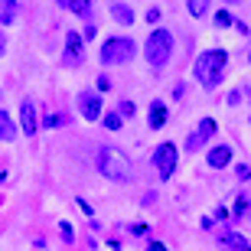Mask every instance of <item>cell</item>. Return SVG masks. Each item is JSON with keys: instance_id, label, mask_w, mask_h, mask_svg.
I'll list each match as a JSON object with an SVG mask.
<instances>
[{"instance_id": "obj_1", "label": "cell", "mask_w": 251, "mask_h": 251, "mask_svg": "<svg viewBox=\"0 0 251 251\" xmlns=\"http://www.w3.org/2000/svg\"><path fill=\"white\" fill-rule=\"evenodd\" d=\"M225 72H228V52L225 49H205V52H199L193 62V75L196 82L202 85V88H219L225 78Z\"/></svg>"}, {"instance_id": "obj_2", "label": "cell", "mask_w": 251, "mask_h": 251, "mask_svg": "<svg viewBox=\"0 0 251 251\" xmlns=\"http://www.w3.org/2000/svg\"><path fill=\"white\" fill-rule=\"evenodd\" d=\"M98 173L108 176V179H114V183H124V179H130L134 167H130V157L124 153V150L101 147L98 150Z\"/></svg>"}, {"instance_id": "obj_3", "label": "cell", "mask_w": 251, "mask_h": 251, "mask_svg": "<svg viewBox=\"0 0 251 251\" xmlns=\"http://www.w3.org/2000/svg\"><path fill=\"white\" fill-rule=\"evenodd\" d=\"M144 56H147V62L153 65V69H163V65L173 59V33L157 26L147 36V43H144Z\"/></svg>"}, {"instance_id": "obj_4", "label": "cell", "mask_w": 251, "mask_h": 251, "mask_svg": "<svg viewBox=\"0 0 251 251\" xmlns=\"http://www.w3.org/2000/svg\"><path fill=\"white\" fill-rule=\"evenodd\" d=\"M134 52H137V46L130 36H111L101 43V65H124L134 59Z\"/></svg>"}, {"instance_id": "obj_5", "label": "cell", "mask_w": 251, "mask_h": 251, "mask_svg": "<svg viewBox=\"0 0 251 251\" xmlns=\"http://www.w3.org/2000/svg\"><path fill=\"white\" fill-rule=\"evenodd\" d=\"M176 163H179V147L173 140H163L157 150H153V167H157L160 179H170L176 173Z\"/></svg>"}, {"instance_id": "obj_6", "label": "cell", "mask_w": 251, "mask_h": 251, "mask_svg": "<svg viewBox=\"0 0 251 251\" xmlns=\"http://www.w3.org/2000/svg\"><path fill=\"white\" fill-rule=\"evenodd\" d=\"M62 62L69 65V69H78V65L85 62V39H82V33H75V29H69V33H65Z\"/></svg>"}, {"instance_id": "obj_7", "label": "cell", "mask_w": 251, "mask_h": 251, "mask_svg": "<svg viewBox=\"0 0 251 251\" xmlns=\"http://www.w3.org/2000/svg\"><path fill=\"white\" fill-rule=\"evenodd\" d=\"M75 104H78V114H82L85 121H101L104 104H101V95L98 92H82Z\"/></svg>"}, {"instance_id": "obj_8", "label": "cell", "mask_w": 251, "mask_h": 251, "mask_svg": "<svg viewBox=\"0 0 251 251\" xmlns=\"http://www.w3.org/2000/svg\"><path fill=\"white\" fill-rule=\"evenodd\" d=\"M212 137H215V121H212V118H202V121H199V127L189 134L186 150H189V153H196V150H202Z\"/></svg>"}, {"instance_id": "obj_9", "label": "cell", "mask_w": 251, "mask_h": 251, "mask_svg": "<svg viewBox=\"0 0 251 251\" xmlns=\"http://www.w3.org/2000/svg\"><path fill=\"white\" fill-rule=\"evenodd\" d=\"M20 127H23V134H26V137H33V134H36L39 130V114H36V104L29 101H23L20 104Z\"/></svg>"}, {"instance_id": "obj_10", "label": "cell", "mask_w": 251, "mask_h": 251, "mask_svg": "<svg viewBox=\"0 0 251 251\" xmlns=\"http://www.w3.org/2000/svg\"><path fill=\"white\" fill-rule=\"evenodd\" d=\"M215 245H219V251H251V242L238 232H222L215 238Z\"/></svg>"}, {"instance_id": "obj_11", "label": "cell", "mask_w": 251, "mask_h": 251, "mask_svg": "<svg viewBox=\"0 0 251 251\" xmlns=\"http://www.w3.org/2000/svg\"><path fill=\"white\" fill-rule=\"evenodd\" d=\"M170 121V108H167V101H150V111H147V124H150V130H160L163 124Z\"/></svg>"}, {"instance_id": "obj_12", "label": "cell", "mask_w": 251, "mask_h": 251, "mask_svg": "<svg viewBox=\"0 0 251 251\" xmlns=\"http://www.w3.org/2000/svg\"><path fill=\"white\" fill-rule=\"evenodd\" d=\"M205 163H209L212 170H225L228 163H232V147H228V144H215V147L209 150Z\"/></svg>"}, {"instance_id": "obj_13", "label": "cell", "mask_w": 251, "mask_h": 251, "mask_svg": "<svg viewBox=\"0 0 251 251\" xmlns=\"http://www.w3.org/2000/svg\"><path fill=\"white\" fill-rule=\"evenodd\" d=\"M59 7H65L69 13H75V17H82L85 23H92V0H56Z\"/></svg>"}, {"instance_id": "obj_14", "label": "cell", "mask_w": 251, "mask_h": 251, "mask_svg": "<svg viewBox=\"0 0 251 251\" xmlns=\"http://www.w3.org/2000/svg\"><path fill=\"white\" fill-rule=\"evenodd\" d=\"M111 20L121 23V26H130V23H134V10H130L127 3H114L111 7Z\"/></svg>"}, {"instance_id": "obj_15", "label": "cell", "mask_w": 251, "mask_h": 251, "mask_svg": "<svg viewBox=\"0 0 251 251\" xmlns=\"http://www.w3.org/2000/svg\"><path fill=\"white\" fill-rule=\"evenodd\" d=\"M17 124H13V118H10L7 111H0V140H13L17 137Z\"/></svg>"}, {"instance_id": "obj_16", "label": "cell", "mask_w": 251, "mask_h": 251, "mask_svg": "<svg viewBox=\"0 0 251 251\" xmlns=\"http://www.w3.org/2000/svg\"><path fill=\"white\" fill-rule=\"evenodd\" d=\"M17 20V0H0V26H10Z\"/></svg>"}, {"instance_id": "obj_17", "label": "cell", "mask_w": 251, "mask_h": 251, "mask_svg": "<svg viewBox=\"0 0 251 251\" xmlns=\"http://www.w3.org/2000/svg\"><path fill=\"white\" fill-rule=\"evenodd\" d=\"M251 209V199L248 193H238V199H235V209H232V219H245V212Z\"/></svg>"}, {"instance_id": "obj_18", "label": "cell", "mask_w": 251, "mask_h": 251, "mask_svg": "<svg viewBox=\"0 0 251 251\" xmlns=\"http://www.w3.org/2000/svg\"><path fill=\"white\" fill-rule=\"evenodd\" d=\"M186 10H189V17H205L209 13V0H186Z\"/></svg>"}, {"instance_id": "obj_19", "label": "cell", "mask_w": 251, "mask_h": 251, "mask_svg": "<svg viewBox=\"0 0 251 251\" xmlns=\"http://www.w3.org/2000/svg\"><path fill=\"white\" fill-rule=\"evenodd\" d=\"M101 121H104V127H108V130H121V114H118V111H108V114H101Z\"/></svg>"}, {"instance_id": "obj_20", "label": "cell", "mask_w": 251, "mask_h": 251, "mask_svg": "<svg viewBox=\"0 0 251 251\" xmlns=\"http://www.w3.org/2000/svg\"><path fill=\"white\" fill-rule=\"evenodd\" d=\"M215 26H219V29H225V26H232V23H235V17H232V13H228V10H215Z\"/></svg>"}, {"instance_id": "obj_21", "label": "cell", "mask_w": 251, "mask_h": 251, "mask_svg": "<svg viewBox=\"0 0 251 251\" xmlns=\"http://www.w3.org/2000/svg\"><path fill=\"white\" fill-rule=\"evenodd\" d=\"M62 124H69V114H46L43 118V127H62Z\"/></svg>"}, {"instance_id": "obj_22", "label": "cell", "mask_w": 251, "mask_h": 251, "mask_svg": "<svg viewBox=\"0 0 251 251\" xmlns=\"http://www.w3.org/2000/svg\"><path fill=\"white\" fill-rule=\"evenodd\" d=\"M118 114H121V121H130L137 114V108H134V101H121L118 104Z\"/></svg>"}, {"instance_id": "obj_23", "label": "cell", "mask_w": 251, "mask_h": 251, "mask_svg": "<svg viewBox=\"0 0 251 251\" xmlns=\"http://www.w3.org/2000/svg\"><path fill=\"white\" fill-rule=\"evenodd\" d=\"M59 232H62V238H65V242H72V238H75V228H72L69 222H62V225H59Z\"/></svg>"}, {"instance_id": "obj_24", "label": "cell", "mask_w": 251, "mask_h": 251, "mask_svg": "<svg viewBox=\"0 0 251 251\" xmlns=\"http://www.w3.org/2000/svg\"><path fill=\"white\" fill-rule=\"evenodd\" d=\"M95 36H98V26H95V20H92V23L82 29V39H95Z\"/></svg>"}, {"instance_id": "obj_25", "label": "cell", "mask_w": 251, "mask_h": 251, "mask_svg": "<svg viewBox=\"0 0 251 251\" xmlns=\"http://www.w3.org/2000/svg\"><path fill=\"white\" fill-rule=\"evenodd\" d=\"M101 92H111V78L108 75H98V95Z\"/></svg>"}, {"instance_id": "obj_26", "label": "cell", "mask_w": 251, "mask_h": 251, "mask_svg": "<svg viewBox=\"0 0 251 251\" xmlns=\"http://www.w3.org/2000/svg\"><path fill=\"white\" fill-rule=\"evenodd\" d=\"M130 232H134V235H150V228H147V225H130Z\"/></svg>"}, {"instance_id": "obj_27", "label": "cell", "mask_w": 251, "mask_h": 251, "mask_svg": "<svg viewBox=\"0 0 251 251\" xmlns=\"http://www.w3.org/2000/svg\"><path fill=\"white\" fill-rule=\"evenodd\" d=\"M147 20H150V23H157V20H160V10L150 7V10H147Z\"/></svg>"}, {"instance_id": "obj_28", "label": "cell", "mask_w": 251, "mask_h": 251, "mask_svg": "<svg viewBox=\"0 0 251 251\" xmlns=\"http://www.w3.org/2000/svg\"><path fill=\"white\" fill-rule=\"evenodd\" d=\"M3 49H7V36H3V33H0V52H3Z\"/></svg>"}, {"instance_id": "obj_29", "label": "cell", "mask_w": 251, "mask_h": 251, "mask_svg": "<svg viewBox=\"0 0 251 251\" xmlns=\"http://www.w3.org/2000/svg\"><path fill=\"white\" fill-rule=\"evenodd\" d=\"M225 3H235V0H225Z\"/></svg>"}]
</instances>
